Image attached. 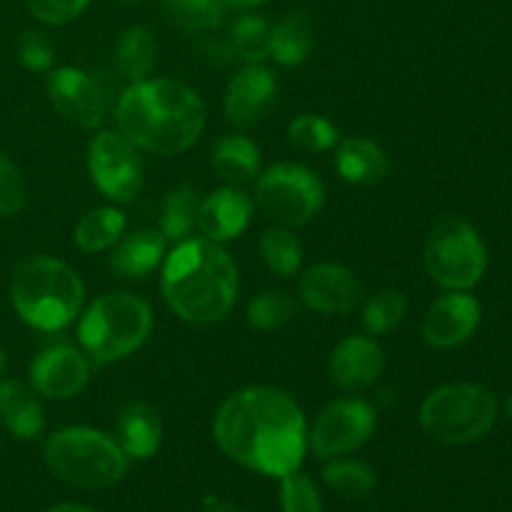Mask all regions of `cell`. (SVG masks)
Segmentation results:
<instances>
[{"label":"cell","instance_id":"cell-14","mask_svg":"<svg viewBox=\"0 0 512 512\" xmlns=\"http://www.w3.org/2000/svg\"><path fill=\"white\" fill-rule=\"evenodd\" d=\"M278 100V80L263 65H245L225 88V120L233 128L248 130L263 123Z\"/></svg>","mask_w":512,"mask_h":512},{"label":"cell","instance_id":"cell-25","mask_svg":"<svg viewBox=\"0 0 512 512\" xmlns=\"http://www.w3.org/2000/svg\"><path fill=\"white\" fill-rule=\"evenodd\" d=\"M155 55H158V43L143 25L125 28L115 43V65L128 83H140L148 78L155 65Z\"/></svg>","mask_w":512,"mask_h":512},{"label":"cell","instance_id":"cell-21","mask_svg":"<svg viewBox=\"0 0 512 512\" xmlns=\"http://www.w3.org/2000/svg\"><path fill=\"white\" fill-rule=\"evenodd\" d=\"M335 170H338V175L345 183L375 185L385 180L390 170V160L388 153L375 140L353 135V138L338 140Z\"/></svg>","mask_w":512,"mask_h":512},{"label":"cell","instance_id":"cell-43","mask_svg":"<svg viewBox=\"0 0 512 512\" xmlns=\"http://www.w3.org/2000/svg\"><path fill=\"white\" fill-rule=\"evenodd\" d=\"M5 365H8V355H5V350H3V348H0V375H3Z\"/></svg>","mask_w":512,"mask_h":512},{"label":"cell","instance_id":"cell-24","mask_svg":"<svg viewBox=\"0 0 512 512\" xmlns=\"http://www.w3.org/2000/svg\"><path fill=\"white\" fill-rule=\"evenodd\" d=\"M313 20L303 10H290L275 25H270V58L283 68L305 63L313 50Z\"/></svg>","mask_w":512,"mask_h":512},{"label":"cell","instance_id":"cell-11","mask_svg":"<svg viewBox=\"0 0 512 512\" xmlns=\"http://www.w3.org/2000/svg\"><path fill=\"white\" fill-rule=\"evenodd\" d=\"M88 173L105 198L128 203L143 185V160L120 130H100L88 145Z\"/></svg>","mask_w":512,"mask_h":512},{"label":"cell","instance_id":"cell-31","mask_svg":"<svg viewBox=\"0 0 512 512\" xmlns=\"http://www.w3.org/2000/svg\"><path fill=\"white\" fill-rule=\"evenodd\" d=\"M173 25L188 33H205L223 20V0H160Z\"/></svg>","mask_w":512,"mask_h":512},{"label":"cell","instance_id":"cell-41","mask_svg":"<svg viewBox=\"0 0 512 512\" xmlns=\"http://www.w3.org/2000/svg\"><path fill=\"white\" fill-rule=\"evenodd\" d=\"M45 512H95L90 508H85V505H73V503H63V505H55V508L45 510Z\"/></svg>","mask_w":512,"mask_h":512},{"label":"cell","instance_id":"cell-15","mask_svg":"<svg viewBox=\"0 0 512 512\" xmlns=\"http://www.w3.org/2000/svg\"><path fill=\"white\" fill-rule=\"evenodd\" d=\"M480 325V303L465 290H448L430 303L423 318V338L430 348H458Z\"/></svg>","mask_w":512,"mask_h":512},{"label":"cell","instance_id":"cell-32","mask_svg":"<svg viewBox=\"0 0 512 512\" xmlns=\"http://www.w3.org/2000/svg\"><path fill=\"white\" fill-rule=\"evenodd\" d=\"M288 138L303 153H325V150L335 148L340 140L338 128L330 123L328 118L315 113H303L298 118L290 120Z\"/></svg>","mask_w":512,"mask_h":512},{"label":"cell","instance_id":"cell-40","mask_svg":"<svg viewBox=\"0 0 512 512\" xmlns=\"http://www.w3.org/2000/svg\"><path fill=\"white\" fill-rule=\"evenodd\" d=\"M203 512H243V510H240L235 503H230V500L218 498V495H208L203 503Z\"/></svg>","mask_w":512,"mask_h":512},{"label":"cell","instance_id":"cell-3","mask_svg":"<svg viewBox=\"0 0 512 512\" xmlns=\"http://www.w3.org/2000/svg\"><path fill=\"white\" fill-rule=\"evenodd\" d=\"M238 265L208 238H185L165 253L160 293L180 320L210 325L223 320L238 300Z\"/></svg>","mask_w":512,"mask_h":512},{"label":"cell","instance_id":"cell-38","mask_svg":"<svg viewBox=\"0 0 512 512\" xmlns=\"http://www.w3.org/2000/svg\"><path fill=\"white\" fill-rule=\"evenodd\" d=\"M25 3L40 23L65 25L78 18L88 8L90 0H25Z\"/></svg>","mask_w":512,"mask_h":512},{"label":"cell","instance_id":"cell-22","mask_svg":"<svg viewBox=\"0 0 512 512\" xmlns=\"http://www.w3.org/2000/svg\"><path fill=\"white\" fill-rule=\"evenodd\" d=\"M0 425L20 440L43 433L45 413L33 388L18 380H0Z\"/></svg>","mask_w":512,"mask_h":512},{"label":"cell","instance_id":"cell-1","mask_svg":"<svg viewBox=\"0 0 512 512\" xmlns=\"http://www.w3.org/2000/svg\"><path fill=\"white\" fill-rule=\"evenodd\" d=\"M213 438L230 460L270 478L300 468L308 450V420L285 390L243 388L230 395L213 420Z\"/></svg>","mask_w":512,"mask_h":512},{"label":"cell","instance_id":"cell-12","mask_svg":"<svg viewBox=\"0 0 512 512\" xmlns=\"http://www.w3.org/2000/svg\"><path fill=\"white\" fill-rule=\"evenodd\" d=\"M30 388L50 400H70L88 385L90 358L73 345H50L40 350L28 370Z\"/></svg>","mask_w":512,"mask_h":512},{"label":"cell","instance_id":"cell-17","mask_svg":"<svg viewBox=\"0 0 512 512\" xmlns=\"http://www.w3.org/2000/svg\"><path fill=\"white\" fill-rule=\"evenodd\" d=\"M330 380L340 390H363L380 380L385 353L370 335H348L330 353Z\"/></svg>","mask_w":512,"mask_h":512},{"label":"cell","instance_id":"cell-45","mask_svg":"<svg viewBox=\"0 0 512 512\" xmlns=\"http://www.w3.org/2000/svg\"><path fill=\"white\" fill-rule=\"evenodd\" d=\"M120 3H140V0H120Z\"/></svg>","mask_w":512,"mask_h":512},{"label":"cell","instance_id":"cell-4","mask_svg":"<svg viewBox=\"0 0 512 512\" xmlns=\"http://www.w3.org/2000/svg\"><path fill=\"white\" fill-rule=\"evenodd\" d=\"M85 288L68 263L50 255L20 260L10 275V300L30 328L55 333L73 323L83 308Z\"/></svg>","mask_w":512,"mask_h":512},{"label":"cell","instance_id":"cell-8","mask_svg":"<svg viewBox=\"0 0 512 512\" xmlns=\"http://www.w3.org/2000/svg\"><path fill=\"white\" fill-rule=\"evenodd\" d=\"M425 268L448 290H470L488 268V250L463 215H443L425 243Z\"/></svg>","mask_w":512,"mask_h":512},{"label":"cell","instance_id":"cell-26","mask_svg":"<svg viewBox=\"0 0 512 512\" xmlns=\"http://www.w3.org/2000/svg\"><path fill=\"white\" fill-rule=\"evenodd\" d=\"M125 213L118 208H95L88 210L83 218L75 223L73 240L83 253H103L110 250L125 235Z\"/></svg>","mask_w":512,"mask_h":512},{"label":"cell","instance_id":"cell-37","mask_svg":"<svg viewBox=\"0 0 512 512\" xmlns=\"http://www.w3.org/2000/svg\"><path fill=\"white\" fill-rule=\"evenodd\" d=\"M28 188L18 165L0 155V215H15L23 210Z\"/></svg>","mask_w":512,"mask_h":512},{"label":"cell","instance_id":"cell-13","mask_svg":"<svg viewBox=\"0 0 512 512\" xmlns=\"http://www.w3.org/2000/svg\"><path fill=\"white\" fill-rule=\"evenodd\" d=\"M45 88H48V98L53 108L68 123L85 130H95L105 120L103 93L85 70L68 68V65L50 70Z\"/></svg>","mask_w":512,"mask_h":512},{"label":"cell","instance_id":"cell-39","mask_svg":"<svg viewBox=\"0 0 512 512\" xmlns=\"http://www.w3.org/2000/svg\"><path fill=\"white\" fill-rule=\"evenodd\" d=\"M200 53H203V58L208 60L210 65H218V68H225V65H230L238 58L233 45H230V40L228 43H223V40H208V43H203Z\"/></svg>","mask_w":512,"mask_h":512},{"label":"cell","instance_id":"cell-29","mask_svg":"<svg viewBox=\"0 0 512 512\" xmlns=\"http://www.w3.org/2000/svg\"><path fill=\"white\" fill-rule=\"evenodd\" d=\"M230 45L245 65H260L270 55V23L263 15H240L230 28Z\"/></svg>","mask_w":512,"mask_h":512},{"label":"cell","instance_id":"cell-19","mask_svg":"<svg viewBox=\"0 0 512 512\" xmlns=\"http://www.w3.org/2000/svg\"><path fill=\"white\" fill-rule=\"evenodd\" d=\"M115 443L128 455V460L153 458L163 443V420L158 410L145 400L125 405L115 420Z\"/></svg>","mask_w":512,"mask_h":512},{"label":"cell","instance_id":"cell-23","mask_svg":"<svg viewBox=\"0 0 512 512\" xmlns=\"http://www.w3.org/2000/svg\"><path fill=\"white\" fill-rule=\"evenodd\" d=\"M210 165H213L215 175L228 185L250 183L255 180V175H260V148L248 135H223L213 145Z\"/></svg>","mask_w":512,"mask_h":512},{"label":"cell","instance_id":"cell-10","mask_svg":"<svg viewBox=\"0 0 512 512\" xmlns=\"http://www.w3.org/2000/svg\"><path fill=\"white\" fill-rule=\"evenodd\" d=\"M375 410L363 398H335L308 428V448L315 458L333 460L363 448L375 433Z\"/></svg>","mask_w":512,"mask_h":512},{"label":"cell","instance_id":"cell-44","mask_svg":"<svg viewBox=\"0 0 512 512\" xmlns=\"http://www.w3.org/2000/svg\"><path fill=\"white\" fill-rule=\"evenodd\" d=\"M508 415H510V420H512V395L508 398Z\"/></svg>","mask_w":512,"mask_h":512},{"label":"cell","instance_id":"cell-35","mask_svg":"<svg viewBox=\"0 0 512 512\" xmlns=\"http://www.w3.org/2000/svg\"><path fill=\"white\" fill-rule=\"evenodd\" d=\"M280 505L283 512H325L318 488L300 470L280 478Z\"/></svg>","mask_w":512,"mask_h":512},{"label":"cell","instance_id":"cell-20","mask_svg":"<svg viewBox=\"0 0 512 512\" xmlns=\"http://www.w3.org/2000/svg\"><path fill=\"white\" fill-rule=\"evenodd\" d=\"M165 243L160 230H133L110 248V270L125 280L148 278L165 260Z\"/></svg>","mask_w":512,"mask_h":512},{"label":"cell","instance_id":"cell-6","mask_svg":"<svg viewBox=\"0 0 512 512\" xmlns=\"http://www.w3.org/2000/svg\"><path fill=\"white\" fill-rule=\"evenodd\" d=\"M153 330V310L133 293H105L80 315L78 340L93 363H115L133 355Z\"/></svg>","mask_w":512,"mask_h":512},{"label":"cell","instance_id":"cell-28","mask_svg":"<svg viewBox=\"0 0 512 512\" xmlns=\"http://www.w3.org/2000/svg\"><path fill=\"white\" fill-rule=\"evenodd\" d=\"M260 258L278 278H293L303 265V245L290 230L268 228L260 235Z\"/></svg>","mask_w":512,"mask_h":512},{"label":"cell","instance_id":"cell-16","mask_svg":"<svg viewBox=\"0 0 512 512\" xmlns=\"http://www.w3.org/2000/svg\"><path fill=\"white\" fill-rule=\"evenodd\" d=\"M300 298L320 315H345L363 300V288L345 265L318 263L300 278Z\"/></svg>","mask_w":512,"mask_h":512},{"label":"cell","instance_id":"cell-9","mask_svg":"<svg viewBox=\"0 0 512 512\" xmlns=\"http://www.w3.org/2000/svg\"><path fill=\"white\" fill-rule=\"evenodd\" d=\"M255 200L268 218L285 228L310 223L325 203L318 175L298 163H275L258 175Z\"/></svg>","mask_w":512,"mask_h":512},{"label":"cell","instance_id":"cell-5","mask_svg":"<svg viewBox=\"0 0 512 512\" xmlns=\"http://www.w3.org/2000/svg\"><path fill=\"white\" fill-rule=\"evenodd\" d=\"M43 458L55 478L88 490L113 488L128 473V455L115 438L83 425L55 430L45 443Z\"/></svg>","mask_w":512,"mask_h":512},{"label":"cell","instance_id":"cell-34","mask_svg":"<svg viewBox=\"0 0 512 512\" xmlns=\"http://www.w3.org/2000/svg\"><path fill=\"white\" fill-rule=\"evenodd\" d=\"M405 313H408V300L400 290H380L365 305L363 325L368 335H385L403 323Z\"/></svg>","mask_w":512,"mask_h":512},{"label":"cell","instance_id":"cell-33","mask_svg":"<svg viewBox=\"0 0 512 512\" xmlns=\"http://www.w3.org/2000/svg\"><path fill=\"white\" fill-rule=\"evenodd\" d=\"M295 315V300L285 290H263L248 305V325L255 330H278Z\"/></svg>","mask_w":512,"mask_h":512},{"label":"cell","instance_id":"cell-27","mask_svg":"<svg viewBox=\"0 0 512 512\" xmlns=\"http://www.w3.org/2000/svg\"><path fill=\"white\" fill-rule=\"evenodd\" d=\"M198 208L200 198L195 188L178 185V188L170 190L163 200V208H160V233H163V238L173 240V243L190 238V233L198 228Z\"/></svg>","mask_w":512,"mask_h":512},{"label":"cell","instance_id":"cell-18","mask_svg":"<svg viewBox=\"0 0 512 512\" xmlns=\"http://www.w3.org/2000/svg\"><path fill=\"white\" fill-rule=\"evenodd\" d=\"M253 220V198L238 185H225L200 200L198 230L213 243L240 238Z\"/></svg>","mask_w":512,"mask_h":512},{"label":"cell","instance_id":"cell-36","mask_svg":"<svg viewBox=\"0 0 512 512\" xmlns=\"http://www.w3.org/2000/svg\"><path fill=\"white\" fill-rule=\"evenodd\" d=\"M18 60L30 73H50L53 70L55 50L48 35L43 30H25L18 38Z\"/></svg>","mask_w":512,"mask_h":512},{"label":"cell","instance_id":"cell-42","mask_svg":"<svg viewBox=\"0 0 512 512\" xmlns=\"http://www.w3.org/2000/svg\"><path fill=\"white\" fill-rule=\"evenodd\" d=\"M225 5H233V8H240V10H248V8H255V5H263L265 0H223Z\"/></svg>","mask_w":512,"mask_h":512},{"label":"cell","instance_id":"cell-7","mask_svg":"<svg viewBox=\"0 0 512 512\" xmlns=\"http://www.w3.org/2000/svg\"><path fill=\"white\" fill-rule=\"evenodd\" d=\"M498 418V400L475 383L435 388L420 405V428L443 445H468L485 438Z\"/></svg>","mask_w":512,"mask_h":512},{"label":"cell","instance_id":"cell-2","mask_svg":"<svg viewBox=\"0 0 512 512\" xmlns=\"http://www.w3.org/2000/svg\"><path fill=\"white\" fill-rule=\"evenodd\" d=\"M203 98L173 78L130 83L115 105L118 130L140 150L178 155L193 148L205 130Z\"/></svg>","mask_w":512,"mask_h":512},{"label":"cell","instance_id":"cell-30","mask_svg":"<svg viewBox=\"0 0 512 512\" xmlns=\"http://www.w3.org/2000/svg\"><path fill=\"white\" fill-rule=\"evenodd\" d=\"M323 480L348 500H365L375 490V473L363 460L333 458V463L325 465Z\"/></svg>","mask_w":512,"mask_h":512}]
</instances>
